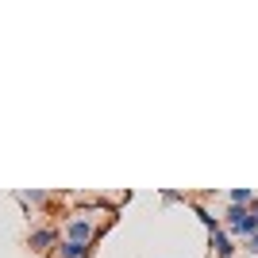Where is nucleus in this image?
Wrapping results in <instances>:
<instances>
[{"mask_svg": "<svg viewBox=\"0 0 258 258\" xmlns=\"http://www.w3.org/2000/svg\"><path fill=\"white\" fill-rule=\"evenodd\" d=\"M97 235H100V227L93 220V212H74L62 224V239H70V243H97Z\"/></svg>", "mask_w": 258, "mask_h": 258, "instance_id": "obj_2", "label": "nucleus"}, {"mask_svg": "<svg viewBox=\"0 0 258 258\" xmlns=\"http://www.w3.org/2000/svg\"><path fill=\"white\" fill-rule=\"evenodd\" d=\"M220 224H224L227 235H235V239H250L258 235V220L250 216V208H235V205H227L224 216H220Z\"/></svg>", "mask_w": 258, "mask_h": 258, "instance_id": "obj_1", "label": "nucleus"}, {"mask_svg": "<svg viewBox=\"0 0 258 258\" xmlns=\"http://www.w3.org/2000/svg\"><path fill=\"white\" fill-rule=\"evenodd\" d=\"M250 216H254V220H258V197H254V201H250Z\"/></svg>", "mask_w": 258, "mask_h": 258, "instance_id": "obj_10", "label": "nucleus"}, {"mask_svg": "<svg viewBox=\"0 0 258 258\" xmlns=\"http://www.w3.org/2000/svg\"><path fill=\"white\" fill-rule=\"evenodd\" d=\"M54 258H93V243H70V239H62L54 247Z\"/></svg>", "mask_w": 258, "mask_h": 258, "instance_id": "obj_4", "label": "nucleus"}, {"mask_svg": "<svg viewBox=\"0 0 258 258\" xmlns=\"http://www.w3.org/2000/svg\"><path fill=\"white\" fill-rule=\"evenodd\" d=\"M254 189H231L227 193V205H235V208H250V201H254Z\"/></svg>", "mask_w": 258, "mask_h": 258, "instance_id": "obj_8", "label": "nucleus"}, {"mask_svg": "<svg viewBox=\"0 0 258 258\" xmlns=\"http://www.w3.org/2000/svg\"><path fill=\"white\" fill-rule=\"evenodd\" d=\"M208 239H212V254L216 258H235V239H231V235H227V231H216V235H208Z\"/></svg>", "mask_w": 258, "mask_h": 258, "instance_id": "obj_5", "label": "nucleus"}, {"mask_svg": "<svg viewBox=\"0 0 258 258\" xmlns=\"http://www.w3.org/2000/svg\"><path fill=\"white\" fill-rule=\"evenodd\" d=\"M58 243H62V227H54V224H43L27 235V247H31L35 254H54Z\"/></svg>", "mask_w": 258, "mask_h": 258, "instance_id": "obj_3", "label": "nucleus"}, {"mask_svg": "<svg viewBox=\"0 0 258 258\" xmlns=\"http://www.w3.org/2000/svg\"><path fill=\"white\" fill-rule=\"evenodd\" d=\"M16 201H20L23 208H43V205H50V201H58L54 193H43V189H31V193H16Z\"/></svg>", "mask_w": 258, "mask_h": 258, "instance_id": "obj_6", "label": "nucleus"}, {"mask_svg": "<svg viewBox=\"0 0 258 258\" xmlns=\"http://www.w3.org/2000/svg\"><path fill=\"white\" fill-rule=\"evenodd\" d=\"M243 250H247V254H258V235H250V239H243Z\"/></svg>", "mask_w": 258, "mask_h": 258, "instance_id": "obj_9", "label": "nucleus"}, {"mask_svg": "<svg viewBox=\"0 0 258 258\" xmlns=\"http://www.w3.org/2000/svg\"><path fill=\"white\" fill-rule=\"evenodd\" d=\"M189 205H193V212L201 216V224L208 227V235H216V231H224V224H220V216H216V212H208V208H205V205H197V201H189Z\"/></svg>", "mask_w": 258, "mask_h": 258, "instance_id": "obj_7", "label": "nucleus"}]
</instances>
